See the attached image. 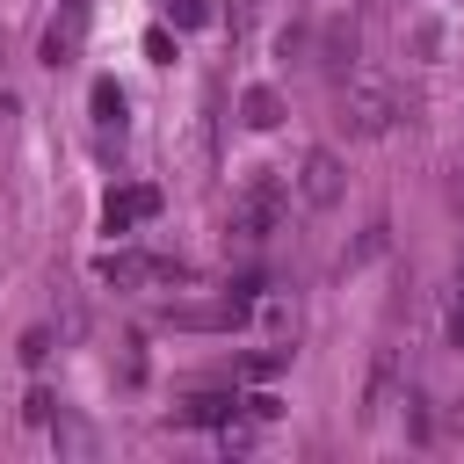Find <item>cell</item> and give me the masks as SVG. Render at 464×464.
I'll return each instance as SVG.
<instances>
[{
  "label": "cell",
  "mask_w": 464,
  "mask_h": 464,
  "mask_svg": "<svg viewBox=\"0 0 464 464\" xmlns=\"http://www.w3.org/2000/svg\"><path fill=\"white\" fill-rule=\"evenodd\" d=\"M334 123H341L348 138H384V130L399 123V94H392V80L355 72V80L334 94Z\"/></svg>",
  "instance_id": "1"
},
{
  "label": "cell",
  "mask_w": 464,
  "mask_h": 464,
  "mask_svg": "<svg viewBox=\"0 0 464 464\" xmlns=\"http://www.w3.org/2000/svg\"><path fill=\"white\" fill-rule=\"evenodd\" d=\"M283 210H290V188H283L276 174H254V181L239 188V203H232V239H239V246H261V239L283 225Z\"/></svg>",
  "instance_id": "2"
},
{
  "label": "cell",
  "mask_w": 464,
  "mask_h": 464,
  "mask_svg": "<svg viewBox=\"0 0 464 464\" xmlns=\"http://www.w3.org/2000/svg\"><path fill=\"white\" fill-rule=\"evenodd\" d=\"M290 188H297V203H304V210H334V203H341V188H348V174H341V160H334L326 145H312V152L297 160Z\"/></svg>",
  "instance_id": "3"
},
{
  "label": "cell",
  "mask_w": 464,
  "mask_h": 464,
  "mask_svg": "<svg viewBox=\"0 0 464 464\" xmlns=\"http://www.w3.org/2000/svg\"><path fill=\"white\" fill-rule=\"evenodd\" d=\"M94 276L116 283V290H138V283H181L188 268H181V261H160V254H130V246H116V254L94 261Z\"/></svg>",
  "instance_id": "4"
},
{
  "label": "cell",
  "mask_w": 464,
  "mask_h": 464,
  "mask_svg": "<svg viewBox=\"0 0 464 464\" xmlns=\"http://www.w3.org/2000/svg\"><path fill=\"white\" fill-rule=\"evenodd\" d=\"M384 406H399V348H377L370 384H362V420H384Z\"/></svg>",
  "instance_id": "5"
},
{
  "label": "cell",
  "mask_w": 464,
  "mask_h": 464,
  "mask_svg": "<svg viewBox=\"0 0 464 464\" xmlns=\"http://www.w3.org/2000/svg\"><path fill=\"white\" fill-rule=\"evenodd\" d=\"M232 420H239V399H225V392H196L174 406V428H232Z\"/></svg>",
  "instance_id": "6"
},
{
  "label": "cell",
  "mask_w": 464,
  "mask_h": 464,
  "mask_svg": "<svg viewBox=\"0 0 464 464\" xmlns=\"http://www.w3.org/2000/svg\"><path fill=\"white\" fill-rule=\"evenodd\" d=\"M80 29H87V0H65V14L44 29V65H51V72H58V65L80 51Z\"/></svg>",
  "instance_id": "7"
},
{
  "label": "cell",
  "mask_w": 464,
  "mask_h": 464,
  "mask_svg": "<svg viewBox=\"0 0 464 464\" xmlns=\"http://www.w3.org/2000/svg\"><path fill=\"white\" fill-rule=\"evenodd\" d=\"M152 210H160V188H116V196L102 203V225H109V232H130V225H145Z\"/></svg>",
  "instance_id": "8"
},
{
  "label": "cell",
  "mask_w": 464,
  "mask_h": 464,
  "mask_svg": "<svg viewBox=\"0 0 464 464\" xmlns=\"http://www.w3.org/2000/svg\"><path fill=\"white\" fill-rule=\"evenodd\" d=\"M246 130H276V116H283V102H276V87H246Z\"/></svg>",
  "instance_id": "9"
},
{
  "label": "cell",
  "mask_w": 464,
  "mask_h": 464,
  "mask_svg": "<svg viewBox=\"0 0 464 464\" xmlns=\"http://www.w3.org/2000/svg\"><path fill=\"white\" fill-rule=\"evenodd\" d=\"M384 246H392V225H370V232H362V239H355V246L341 254V268H362V261H377Z\"/></svg>",
  "instance_id": "10"
},
{
  "label": "cell",
  "mask_w": 464,
  "mask_h": 464,
  "mask_svg": "<svg viewBox=\"0 0 464 464\" xmlns=\"http://www.w3.org/2000/svg\"><path fill=\"white\" fill-rule=\"evenodd\" d=\"M94 123H123V94H116V80H94Z\"/></svg>",
  "instance_id": "11"
},
{
  "label": "cell",
  "mask_w": 464,
  "mask_h": 464,
  "mask_svg": "<svg viewBox=\"0 0 464 464\" xmlns=\"http://www.w3.org/2000/svg\"><path fill=\"white\" fill-rule=\"evenodd\" d=\"M44 355H51V334H44V326H36V334H29V341H22V362H44Z\"/></svg>",
  "instance_id": "12"
},
{
  "label": "cell",
  "mask_w": 464,
  "mask_h": 464,
  "mask_svg": "<svg viewBox=\"0 0 464 464\" xmlns=\"http://www.w3.org/2000/svg\"><path fill=\"white\" fill-rule=\"evenodd\" d=\"M450 341H464V276H457V304H450Z\"/></svg>",
  "instance_id": "13"
},
{
  "label": "cell",
  "mask_w": 464,
  "mask_h": 464,
  "mask_svg": "<svg viewBox=\"0 0 464 464\" xmlns=\"http://www.w3.org/2000/svg\"><path fill=\"white\" fill-rule=\"evenodd\" d=\"M254 14H261V0H232V22H239V29H246Z\"/></svg>",
  "instance_id": "14"
}]
</instances>
